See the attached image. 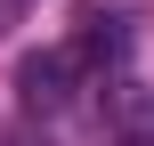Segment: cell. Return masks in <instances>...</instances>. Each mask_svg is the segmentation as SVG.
<instances>
[{
	"label": "cell",
	"mask_w": 154,
	"mask_h": 146,
	"mask_svg": "<svg viewBox=\"0 0 154 146\" xmlns=\"http://www.w3.org/2000/svg\"><path fill=\"white\" fill-rule=\"evenodd\" d=\"M65 73H73V57H24V73H16L24 106H57L65 98Z\"/></svg>",
	"instance_id": "1"
}]
</instances>
